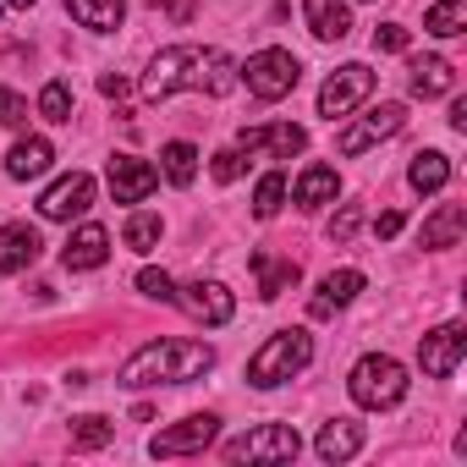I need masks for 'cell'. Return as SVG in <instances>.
I'll list each match as a JSON object with an SVG mask.
<instances>
[{
	"mask_svg": "<svg viewBox=\"0 0 467 467\" xmlns=\"http://www.w3.org/2000/svg\"><path fill=\"white\" fill-rule=\"evenodd\" d=\"M214 368V352L203 341H149L121 363V385L143 390V385H187L198 374Z\"/></svg>",
	"mask_w": 467,
	"mask_h": 467,
	"instance_id": "cell-1",
	"label": "cell"
},
{
	"mask_svg": "<svg viewBox=\"0 0 467 467\" xmlns=\"http://www.w3.org/2000/svg\"><path fill=\"white\" fill-rule=\"evenodd\" d=\"M308 358H314V336H308V330H275V336L248 358V385H254V390H275V385H286L292 374H303Z\"/></svg>",
	"mask_w": 467,
	"mask_h": 467,
	"instance_id": "cell-2",
	"label": "cell"
},
{
	"mask_svg": "<svg viewBox=\"0 0 467 467\" xmlns=\"http://www.w3.org/2000/svg\"><path fill=\"white\" fill-rule=\"evenodd\" d=\"M347 390H352V401H358V407H368V412H385V407H396V401L407 396V368H401L396 358L374 352V358H363V363L352 368Z\"/></svg>",
	"mask_w": 467,
	"mask_h": 467,
	"instance_id": "cell-3",
	"label": "cell"
},
{
	"mask_svg": "<svg viewBox=\"0 0 467 467\" xmlns=\"http://www.w3.org/2000/svg\"><path fill=\"white\" fill-rule=\"evenodd\" d=\"M198 72H203V50L198 45H176V50H160L143 72V99L160 105L171 99L176 88H198Z\"/></svg>",
	"mask_w": 467,
	"mask_h": 467,
	"instance_id": "cell-4",
	"label": "cell"
},
{
	"mask_svg": "<svg viewBox=\"0 0 467 467\" xmlns=\"http://www.w3.org/2000/svg\"><path fill=\"white\" fill-rule=\"evenodd\" d=\"M303 451V434L292 423H259L225 445V462H292Z\"/></svg>",
	"mask_w": 467,
	"mask_h": 467,
	"instance_id": "cell-5",
	"label": "cell"
},
{
	"mask_svg": "<svg viewBox=\"0 0 467 467\" xmlns=\"http://www.w3.org/2000/svg\"><path fill=\"white\" fill-rule=\"evenodd\" d=\"M243 78H248V94H254V99L275 105V99H286V94L297 88L303 67H297V56H292V50H259V56L243 67Z\"/></svg>",
	"mask_w": 467,
	"mask_h": 467,
	"instance_id": "cell-6",
	"label": "cell"
},
{
	"mask_svg": "<svg viewBox=\"0 0 467 467\" xmlns=\"http://www.w3.org/2000/svg\"><path fill=\"white\" fill-rule=\"evenodd\" d=\"M407 127V110L396 105V99H385V105H374V110H363L352 127H341V138H336V149L341 154H363V149H374V143H385V138H396Z\"/></svg>",
	"mask_w": 467,
	"mask_h": 467,
	"instance_id": "cell-7",
	"label": "cell"
},
{
	"mask_svg": "<svg viewBox=\"0 0 467 467\" xmlns=\"http://www.w3.org/2000/svg\"><path fill=\"white\" fill-rule=\"evenodd\" d=\"M368 94H374V72H368L363 61H347L341 72L325 78V88H319V116L336 121V116H347L352 105H363Z\"/></svg>",
	"mask_w": 467,
	"mask_h": 467,
	"instance_id": "cell-8",
	"label": "cell"
},
{
	"mask_svg": "<svg viewBox=\"0 0 467 467\" xmlns=\"http://www.w3.org/2000/svg\"><path fill=\"white\" fill-rule=\"evenodd\" d=\"M214 434H220V418H214V412H192V418L160 429V434L149 440V451H154V456H192V451H203Z\"/></svg>",
	"mask_w": 467,
	"mask_h": 467,
	"instance_id": "cell-9",
	"label": "cell"
},
{
	"mask_svg": "<svg viewBox=\"0 0 467 467\" xmlns=\"http://www.w3.org/2000/svg\"><path fill=\"white\" fill-rule=\"evenodd\" d=\"M462 352H467V330H462V325H440V330H429V336H423L418 363H423V374H429V379H451V374H456V363H462Z\"/></svg>",
	"mask_w": 467,
	"mask_h": 467,
	"instance_id": "cell-10",
	"label": "cell"
},
{
	"mask_svg": "<svg viewBox=\"0 0 467 467\" xmlns=\"http://www.w3.org/2000/svg\"><path fill=\"white\" fill-rule=\"evenodd\" d=\"M88 203H94V176H88V171H72V176H61L56 187H45L39 214H45V220H72V214H88Z\"/></svg>",
	"mask_w": 467,
	"mask_h": 467,
	"instance_id": "cell-11",
	"label": "cell"
},
{
	"mask_svg": "<svg viewBox=\"0 0 467 467\" xmlns=\"http://www.w3.org/2000/svg\"><path fill=\"white\" fill-rule=\"evenodd\" d=\"M154 187H160V171L149 160H138V154H116L110 160V192H116V203H143Z\"/></svg>",
	"mask_w": 467,
	"mask_h": 467,
	"instance_id": "cell-12",
	"label": "cell"
},
{
	"mask_svg": "<svg viewBox=\"0 0 467 467\" xmlns=\"http://www.w3.org/2000/svg\"><path fill=\"white\" fill-rule=\"evenodd\" d=\"M237 149H243V154L270 149L275 160H292V154H303V149H308V132H303V127H292V121H281V127H243Z\"/></svg>",
	"mask_w": 467,
	"mask_h": 467,
	"instance_id": "cell-13",
	"label": "cell"
},
{
	"mask_svg": "<svg viewBox=\"0 0 467 467\" xmlns=\"http://www.w3.org/2000/svg\"><path fill=\"white\" fill-rule=\"evenodd\" d=\"M39 231L28 225V220H12L6 231H0V270H6V275H17V270H28L34 259H39Z\"/></svg>",
	"mask_w": 467,
	"mask_h": 467,
	"instance_id": "cell-14",
	"label": "cell"
},
{
	"mask_svg": "<svg viewBox=\"0 0 467 467\" xmlns=\"http://www.w3.org/2000/svg\"><path fill=\"white\" fill-rule=\"evenodd\" d=\"M358 292H363V270H330V275L319 281V292H314L308 314H314V319H330V314H336V308H347Z\"/></svg>",
	"mask_w": 467,
	"mask_h": 467,
	"instance_id": "cell-15",
	"label": "cell"
},
{
	"mask_svg": "<svg viewBox=\"0 0 467 467\" xmlns=\"http://www.w3.org/2000/svg\"><path fill=\"white\" fill-rule=\"evenodd\" d=\"M182 303H187L203 325H231V314H237V297H231L220 281H192Z\"/></svg>",
	"mask_w": 467,
	"mask_h": 467,
	"instance_id": "cell-16",
	"label": "cell"
},
{
	"mask_svg": "<svg viewBox=\"0 0 467 467\" xmlns=\"http://www.w3.org/2000/svg\"><path fill=\"white\" fill-rule=\"evenodd\" d=\"M303 17H308V34L314 39H347L352 34V12H347V0H303Z\"/></svg>",
	"mask_w": 467,
	"mask_h": 467,
	"instance_id": "cell-17",
	"label": "cell"
},
{
	"mask_svg": "<svg viewBox=\"0 0 467 467\" xmlns=\"http://www.w3.org/2000/svg\"><path fill=\"white\" fill-rule=\"evenodd\" d=\"M314 451H319L325 462H347V456H358V451H363V423H358V418H330V423L319 429Z\"/></svg>",
	"mask_w": 467,
	"mask_h": 467,
	"instance_id": "cell-18",
	"label": "cell"
},
{
	"mask_svg": "<svg viewBox=\"0 0 467 467\" xmlns=\"http://www.w3.org/2000/svg\"><path fill=\"white\" fill-rule=\"evenodd\" d=\"M50 165H56V149H50L45 138H23V143L6 154V176H12V182H39Z\"/></svg>",
	"mask_w": 467,
	"mask_h": 467,
	"instance_id": "cell-19",
	"label": "cell"
},
{
	"mask_svg": "<svg viewBox=\"0 0 467 467\" xmlns=\"http://www.w3.org/2000/svg\"><path fill=\"white\" fill-rule=\"evenodd\" d=\"M105 254H110L105 225H83L78 237L61 248V265H67V270H99V265H105Z\"/></svg>",
	"mask_w": 467,
	"mask_h": 467,
	"instance_id": "cell-20",
	"label": "cell"
},
{
	"mask_svg": "<svg viewBox=\"0 0 467 467\" xmlns=\"http://www.w3.org/2000/svg\"><path fill=\"white\" fill-rule=\"evenodd\" d=\"M456 88V67L445 61V56H418L412 61V94L418 99H440V94H451Z\"/></svg>",
	"mask_w": 467,
	"mask_h": 467,
	"instance_id": "cell-21",
	"label": "cell"
},
{
	"mask_svg": "<svg viewBox=\"0 0 467 467\" xmlns=\"http://www.w3.org/2000/svg\"><path fill=\"white\" fill-rule=\"evenodd\" d=\"M462 231H467V209L462 203H440L429 214V225H423V248H456Z\"/></svg>",
	"mask_w": 467,
	"mask_h": 467,
	"instance_id": "cell-22",
	"label": "cell"
},
{
	"mask_svg": "<svg viewBox=\"0 0 467 467\" xmlns=\"http://www.w3.org/2000/svg\"><path fill=\"white\" fill-rule=\"evenodd\" d=\"M336 192H341V176H336L330 165H308V171L297 176V187H292V198H297L303 209H319V203H336Z\"/></svg>",
	"mask_w": 467,
	"mask_h": 467,
	"instance_id": "cell-23",
	"label": "cell"
},
{
	"mask_svg": "<svg viewBox=\"0 0 467 467\" xmlns=\"http://www.w3.org/2000/svg\"><path fill=\"white\" fill-rule=\"evenodd\" d=\"M237 83H243V67H237V61H231L225 50H203V72H198V88H203V94L220 99V94H231Z\"/></svg>",
	"mask_w": 467,
	"mask_h": 467,
	"instance_id": "cell-24",
	"label": "cell"
},
{
	"mask_svg": "<svg viewBox=\"0 0 467 467\" xmlns=\"http://www.w3.org/2000/svg\"><path fill=\"white\" fill-rule=\"evenodd\" d=\"M67 12H72L83 28H94V34H110V28H121L127 0H67Z\"/></svg>",
	"mask_w": 467,
	"mask_h": 467,
	"instance_id": "cell-25",
	"label": "cell"
},
{
	"mask_svg": "<svg viewBox=\"0 0 467 467\" xmlns=\"http://www.w3.org/2000/svg\"><path fill=\"white\" fill-rule=\"evenodd\" d=\"M407 182H412L418 192H440V187L451 182V160H445L440 149H418V154H412V171H407Z\"/></svg>",
	"mask_w": 467,
	"mask_h": 467,
	"instance_id": "cell-26",
	"label": "cell"
},
{
	"mask_svg": "<svg viewBox=\"0 0 467 467\" xmlns=\"http://www.w3.org/2000/svg\"><path fill=\"white\" fill-rule=\"evenodd\" d=\"M254 270H259V297L270 303V297H281L286 286H297V265L292 259H270V254H254Z\"/></svg>",
	"mask_w": 467,
	"mask_h": 467,
	"instance_id": "cell-27",
	"label": "cell"
},
{
	"mask_svg": "<svg viewBox=\"0 0 467 467\" xmlns=\"http://www.w3.org/2000/svg\"><path fill=\"white\" fill-rule=\"evenodd\" d=\"M423 28H429L434 39H456V34L467 28V0H440V6H429Z\"/></svg>",
	"mask_w": 467,
	"mask_h": 467,
	"instance_id": "cell-28",
	"label": "cell"
},
{
	"mask_svg": "<svg viewBox=\"0 0 467 467\" xmlns=\"http://www.w3.org/2000/svg\"><path fill=\"white\" fill-rule=\"evenodd\" d=\"M160 160H165V176H171L176 187H187V182L198 176V149H192V143H165Z\"/></svg>",
	"mask_w": 467,
	"mask_h": 467,
	"instance_id": "cell-29",
	"label": "cell"
},
{
	"mask_svg": "<svg viewBox=\"0 0 467 467\" xmlns=\"http://www.w3.org/2000/svg\"><path fill=\"white\" fill-rule=\"evenodd\" d=\"M110 434H116V423H110V418H99V412L72 418V445H78V451H99Z\"/></svg>",
	"mask_w": 467,
	"mask_h": 467,
	"instance_id": "cell-30",
	"label": "cell"
},
{
	"mask_svg": "<svg viewBox=\"0 0 467 467\" xmlns=\"http://www.w3.org/2000/svg\"><path fill=\"white\" fill-rule=\"evenodd\" d=\"M39 116H45V121H56V127H61V121H72V88H67L61 78H56V83H45V94H39Z\"/></svg>",
	"mask_w": 467,
	"mask_h": 467,
	"instance_id": "cell-31",
	"label": "cell"
},
{
	"mask_svg": "<svg viewBox=\"0 0 467 467\" xmlns=\"http://www.w3.org/2000/svg\"><path fill=\"white\" fill-rule=\"evenodd\" d=\"M281 203H286V176H281V171H270V176L259 182V192H254V214H259V220H270V214H281Z\"/></svg>",
	"mask_w": 467,
	"mask_h": 467,
	"instance_id": "cell-32",
	"label": "cell"
},
{
	"mask_svg": "<svg viewBox=\"0 0 467 467\" xmlns=\"http://www.w3.org/2000/svg\"><path fill=\"white\" fill-rule=\"evenodd\" d=\"M154 243H160V214H132V220H127V248L149 254Z\"/></svg>",
	"mask_w": 467,
	"mask_h": 467,
	"instance_id": "cell-33",
	"label": "cell"
},
{
	"mask_svg": "<svg viewBox=\"0 0 467 467\" xmlns=\"http://www.w3.org/2000/svg\"><path fill=\"white\" fill-rule=\"evenodd\" d=\"M138 292H143V297H160V303H176V286H171L165 270H143V275H138Z\"/></svg>",
	"mask_w": 467,
	"mask_h": 467,
	"instance_id": "cell-34",
	"label": "cell"
},
{
	"mask_svg": "<svg viewBox=\"0 0 467 467\" xmlns=\"http://www.w3.org/2000/svg\"><path fill=\"white\" fill-rule=\"evenodd\" d=\"M28 121V99L12 94V88H0V127H23Z\"/></svg>",
	"mask_w": 467,
	"mask_h": 467,
	"instance_id": "cell-35",
	"label": "cell"
},
{
	"mask_svg": "<svg viewBox=\"0 0 467 467\" xmlns=\"http://www.w3.org/2000/svg\"><path fill=\"white\" fill-rule=\"evenodd\" d=\"M374 50H385V56H401V50H407V28H401V23H385V28H374Z\"/></svg>",
	"mask_w": 467,
	"mask_h": 467,
	"instance_id": "cell-36",
	"label": "cell"
},
{
	"mask_svg": "<svg viewBox=\"0 0 467 467\" xmlns=\"http://www.w3.org/2000/svg\"><path fill=\"white\" fill-rule=\"evenodd\" d=\"M243 176V149H220L214 154V182H237Z\"/></svg>",
	"mask_w": 467,
	"mask_h": 467,
	"instance_id": "cell-37",
	"label": "cell"
},
{
	"mask_svg": "<svg viewBox=\"0 0 467 467\" xmlns=\"http://www.w3.org/2000/svg\"><path fill=\"white\" fill-rule=\"evenodd\" d=\"M358 220H363V203H347V209L330 220V237H336V243H347L352 231H358Z\"/></svg>",
	"mask_w": 467,
	"mask_h": 467,
	"instance_id": "cell-38",
	"label": "cell"
},
{
	"mask_svg": "<svg viewBox=\"0 0 467 467\" xmlns=\"http://www.w3.org/2000/svg\"><path fill=\"white\" fill-rule=\"evenodd\" d=\"M149 6H160V12H165L171 23H187V17L198 12V0H149Z\"/></svg>",
	"mask_w": 467,
	"mask_h": 467,
	"instance_id": "cell-39",
	"label": "cell"
},
{
	"mask_svg": "<svg viewBox=\"0 0 467 467\" xmlns=\"http://www.w3.org/2000/svg\"><path fill=\"white\" fill-rule=\"evenodd\" d=\"M396 231H401V209H385V214L374 220V237H379V243H390Z\"/></svg>",
	"mask_w": 467,
	"mask_h": 467,
	"instance_id": "cell-40",
	"label": "cell"
},
{
	"mask_svg": "<svg viewBox=\"0 0 467 467\" xmlns=\"http://www.w3.org/2000/svg\"><path fill=\"white\" fill-rule=\"evenodd\" d=\"M99 94L121 99V94H127V78H121V72H105V78H99Z\"/></svg>",
	"mask_w": 467,
	"mask_h": 467,
	"instance_id": "cell-41",
	"label": "cell"
},
{
	"mask_svg": "<svg viewBox=\"0 0 467 467\" xmlns=\"http://www.w3.org/2000/svg\"><path fill=\"white\" fill-rule=\"evenodd\" d=\"M6 6H17V12H28V6H34V0H6Z\"/></svg>",
	"mask_w": 467,
	"mask_h": 467,
	"instance_id": "cell-42",
	"label": "cell"
}]
</instances>
